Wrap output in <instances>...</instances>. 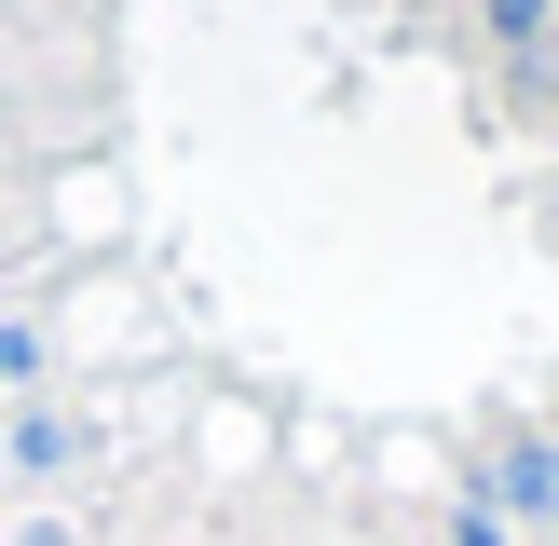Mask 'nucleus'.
I'll list each match as a JSON object with an SVG mask.
<instances>
[{"instance_id":"1","label":"nucleus","mask_w":559,"mask_h":546,"mask_svg":"<svg viewBox=\"0 0 559 546\" xmlns=\"http://www.w3.org/2000/svg\"><path fill=\"white\" fill-rule=\"evenodd\" d=\"M506 491H519V506L546 519V506H559V451H506Z\"/></svg>"},{"instance_id":"2","label":"nucleus","mask_w":559,"mask_h":546,"mask_svg":"<svg viewBox=\"0 0 559 546\" xmlns=\"http://www.w3.org/2000/svg\"><path fill=\"white\" fill-rule=\"evenodd\" d=\"M491 27H506V41H533V27H546V0H491Z\"/></svg>"}]
</instances>
